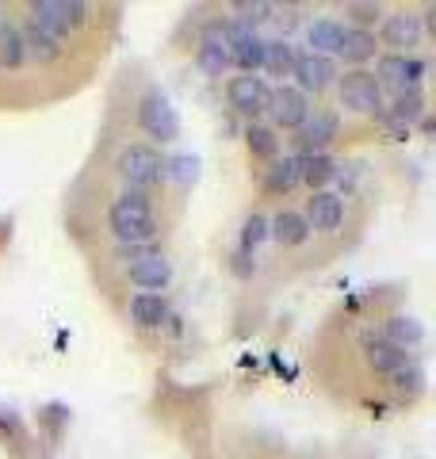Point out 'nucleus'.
Returning <instances> with one entry per match:
<instances>
[{"mask_svg": "<svg viewBox=\"0 0 436 459\" xmlns=\"http://www.w3.org/2000/svg\"><path fill=\"white\" fill-rule=\"evenodd\" d=\"M108 230L119 246H150L157 238V214H153V199L145 192H123L115 204L108 207Z\"/></svg>", "mask_w": 436, "mask_h": 459, "instance_id": "nucleus-1", "label": "nucleus"}, {"mask_svg": "<svg viewBox=\"0 0 436 459\" xmlns=\"http://www.w3.org/2000/svg\"><path fill=\"white\" fill-rule=\"evenodd\" d=\"M115 169H119V177L126 180L130 192H145V195L165 180V157L157 146H150V142H130V146H123L119 157H115Z\"/></svg>", "mask_w": 436, "mask_h": 459, "instance_id": "nucleus-2", "label": "nucleus"}, {"mask_svg": "<svg viewBox=\"0 0 436 459\" xmlns=\"http://www.w3.org/2000/svg\"><path fill=\"white\" fill-rule=\"evenodd\" d=\"M27 12H31L27 20L57 42H65L89 20V4H81V0H35V4H27Z\"/></svg>", "mask_w": 436, "mask_h": 459, "instance_id": "nucleus-3", "label": "nucleus"}, {"mask_svg": "<svg viewBox=\"0 0 436 459\" xmlns=\"http://www.w3.org/2000/svg\"><path fill=\"white\" fill-rule=\"evenodd\" d=\"M138 126L153 142H177L180 138V115L161 89H145L138 100Z\"/></svg>", "mask_w": 436, "mask_h": 459, "instance_id": "nucleus-4", "label": "nucleus"}, {"mask_svg": "<svg viewBox=\"0 0 436 459\" xmlns=\"http://www.w3.org/2000/svg\"><path fill=\"white\" fill-rule=\"evenodd\" d=\"M337 96L341 108L356 115H383V84L375 81L371 69H348L344 77H337Z\"/></svg>", "mask_w": 436, "mask_h": 459, "instance_id": "nucleus-5", "label": "nucleus"}, {"mask_svg": "<svg viewBox=\"0 0 436 459\" xmlns=\"http://www.w3.org/2000/svg\"><path fill=\"white\" fill-rule=\"evenodd\" d=\"M226 100L238 115L257 123L260 115H268V108H272V84L260 74H238L226 81Z\"/></svg>", "mask_w": 436, "mask_h": 459, "instance_id": "nucleus-6", "label": "nucleus"}, {"mask_svg": "<svg viewBox=\"0 0 436 459\" xmlns=\"http://www.w3.org/2000/svg\"><path fill=\"white\" fill-rule=\"evenodd\" d=\"M425 74H429V65L421 62L417 54H383L379 65H375V81H379L383 89H395V92L421 89Z\"/></svg>", "mask_w": 436, "mask_h": 459, "instance_id": "nucleus-7", "label": "nucleus"}, {"mask_svg": "<svg viewBox=\"0 0 436 459\" xmlns=\"http://www.w3.org/2000/svg\"><path fill=\"white\" fill-rule=\"evenodd\" d=\"M421 39H425V23H421L417 12L398 8V12H390V16L383 20L379 42L390 47V54H414L421 47Z\"/></svg>", "mask_w": 436, "mask_h": 459, "instance_id": "nucleus-8", "label": "nucleus"}, {"mask_svg": "<svg viewBox=\"0 0 436 459\" xmlns=\"http://www.w3.org/2000/svg\"><path fill=\"white\" fill-rule=\"evenodd\" d=\"M291 77H295V89L302 96H318V92H326L329 84H337V62L333 57H322V54H310V50H302L295 54V69H291Z\"/></svg>", "mask_w": 436, "mask_h": 459, "instance_id": "nucleus-9", "label": "nucleus"}, {"mask_svg": "<svg viewBox=\"0 0 436 459\" xmlns=\"http://www.w3.org/2000/svg\"><path fill=\"white\" fill-rule=\"evenodd\" d=\"M341 134V115L333 108H310L307 123L295 131V146L302 153H326V146Z\"/></svg>", "mask_w": 436, "mask_h": 459, "instance_id": "nucleus-10", "label": "nucleus"}, {"mask_svg": "<svg viewBox=\"0 0 436 459\" xmlns=\"http://www.w3.org/2000/svg\"><path fill=\"white\" fill-rule=\"evenodd\" d=\"M226 47H230V65H238L241 74H260V62H265V39H260L257 31L226 20Z\"/></svg>", "mask_w": 436, "mask_h": 459, "instance_id": "nucleus-11", "label": "nucleus"}, {"mask_svg": "<svg viewBox=\"0 0 436 459\" xmlns=\"http://www.w3.org/2000/svg\"><path fill=\"white\" fill-rule=\"evenodd\" d=\"M268 115H272V131H299L310 115V96H302L295 84H280V89H272Z\"/></svg>", "mask_w": 436, "mask_h": 459, "instance_id": "nucleus-12", "label": "nucleus"}, {"mask_svg": "<svg viewBox=\"0 0 436 459\" xmlns=\"http://www.w3.org/2000/svg\"><path fill=\"white\" fill-rule=\"evenodd\" d=\"M196 65L207 77H222L230 69V47H226V20H211L199 35V50H196Z\"/></svg>", "mask_w": 436, "mask_h": 459, "instance_id": "nucleus-13", "label": "nucleus"}, {"mask_svg": "<svg viewBox=\"0 0 436 459\" xmlns=\"http://www.w3.org/2000/svg\"><path fill=\"white\" fill-rule=\"evenodd\" d=\"M302 219H307L310 234L318 230V234H333V230H341L344 222V199L337 192H310L307 199V211H302Z\"/></svg>", "mask_w": 436, "mask_h": 459, "instance_id": "nucleus-14", "label": "nucleus"}, {"mask_svg": "<svg viewBox=\"0 0 436 459\" xmlns=\"http://www.w3.org/2000/svg\"><path fill=\"white\" fill-rule=\"evenodd\" d=\"M126 280L142 287V291H153V295H161L165 287L172 283V261L165 253H153V256H145V261L138 264H130L126 268Z\"/></svg>", "mask_w": 436, "mask_h": 459, "instance_id": "nucleus-15", "label": "nucleus"}, {"mask_svg": "<svg viewBox=\"0 0 436 459\" xmlns=\"http://www.w3.org/2000/svg\"><path fill=\"white\" fill-rule=\"evenodd\" d=\"M363 356H368L371 371H379V376H395V371H402L405 364H414V356L398 349V344H390L387 337H363Z\"/></svg>", "mask_w": 436, "mask_h": 459, "instance_id": "nucleus-16", "label": "nucleus"}, {"mask_svg": "<svg viewBox=\"0 0 436 459\" xmlns=\"http://www.w3.org/2000/svg\"><path fill=\"white\" fill-rule=\"evenodd\" d=\"M268 238L275 241V246H283V249H299V246H307L310 226H307V219H302L299 211H280L275 219H268Z\"/></svg>", "mask_w": 436, "mask_h": 459, "instance_id": "nucleus-17", "label": "nucleus"}, {"mask_svg": "<svg viewBox=\"0 0 436 459\" xmlns=\"http://www.w3.org/2000/svg\"><path fill=\"white\" fill-rule=\"evenodd\" d=\"M375 54H379V39L375 31H360V27H344V39H341V50L337 57H344L353 69H363L368 62H375Z\"/></svg>", "mask_w": 436, "mask_h": 459, "instance_id": "nucleus-18", "label": "nucleus"}, {"mask_svg": "<svg viewBox=\"0 0 436 459\" xmlns=\"http://www.w3.org/2000/svg\"><path fill=\"white\" fill-rule=\"evenodd\" d=\"M341 39H344V23L333 20V16H318V20L307 27V47H310V54L333 57V62H337Z\"/></svg>", "mask_w": 436, "mask_h": 459, "instance_id": "nucleus-19", "label": "nucleus"}, {"mask_svg": "<svg viewBox=\"0 0 436 459\" xmlns=\"http://www.w3.org/2000/svg\"><path fill=\"white\" fill-rule=\"evenodd\" d=\"M130 322L138 329H161L169 322V299L153 291H138L130 299Z\"/></svg>", "mask_w": 436, "mask_h": 459, "instance_id": "nucleus-20", "label": "nucleus"}, {"mask_svg": "<svg viewBox=\"0 0 436 459\" xmlns=\"http://www.w3.org/2000/svg\"><path fill=\"white\" fill-rule=\"evenodd\" d=\"M299 184H302V177H299V153L275 157V161L265 169V192L268 195H287V192H295Z\"/></svg>", "mask_w": 436, "mask_h": 459, "instance_id": "nucleus-21", "label": "nucleus"}, {"mask_svg": "<svg viewBox=\"0 0 436 459\" xmlns=\"http://www.w3.org/2000/svg\"><path fill=\"white\" fill-rule=\"evenodd\" d=\"M299 177L310 192H326V184L337 180V161L329 153H299Z\"/></svg>", "mask_w": 436, "mask_h": 459, "instance_id": "nucleus-22", "label": "nucleus"}, {"mask_svg": "<svg viewBox=\"0 0 436 459\" xmlns=\"http://www.w3.org/2000/svg\"><path fill=\"white\" fill-rule=\"evenodd\" d=\"M387 119L402 126V131H410V123L425 119V92L421 89H410V92H395V100H390V111Z\"/></svg>", "mask_w": 436, "mask_h": 459, "instance_id": "nucleus-23", "label": "nucleus"}, {"mask_svg": "<svg viewBox=\"0 0 436 459\" xmlns=\"http://www.w3.org/2000/svg\"><path fill=\"white\" fill-rule=\"evenodd\" d=\"M295 47H291L287 39H265V62H260V69H265L268 77H291V69H295Z\"/></svg>", "mask_w": 436, "mask_h": 459, "instance_id": "nucleus-24", "label": "nucleus"}, {"mask_svg": "<svg viewBox=\"0 0 436 459\" xmlns=\"http://www.w3.org/2000/svg\"><path fill=\"white\" fill-rule=\"evenodd\" d=\"M20 35H23V47H27V54H35L42 65H50V62H57V57L65 54V47L57 39H50L47 31H39V27L27 20V27H20Z\"/></svg>", "mask_w": 436, "mask_h": 459, "instance_id": "nucleus-25", "label": "nucleus"}, {"mask_svg": "<svg viewBox=\"0 0 436 459\" xmlns=\"http://www.w3.org/2000/svg\"><path fill=\"white\" fill-rule=\"evenodd\" d=\"M245 146H249V153L257 157V161H275L280 157V138H275V131L268 123H249V131H245Z\"/></svg>", "mask_w": 436, "mask_h": 459, "instance_id": "nucleus-26", "label": "nucleus"}, {"mask_svg": "<svg viewBox=\"0 0 436 459\" xmlns=\"http://www.w3.org/2000/svg\"><path fill=\"white\" fill-rule=\"evenodd\" d=\"M387 341L410 352V344L425 341V325H421L414 314H395V318H387Z\"/></svg>", "mask_w": 436, "mask_h": 459, "instance_id": "nucleus-27", "label": "nucleus"}, {"mask_svg": "<svg viewBox=\"0 0 436 459\" xmlns=\"http://www.w3.org/2000/svg\"><path fill=\"white\" fill-rule=\"evenodd\" d=\"M27 62V47L16 23H0V69H20Z\"/></svg>", "mask_w": 436, "mask_h": 459, "instance_id": "nucleus-28", "label": "nucleus"}, {"mask_svg": "<svg viewBox=\"0 0 436 459\" xmlns=\"http://www.w3.org/2000/svg\"><path fill=\"white\" fill-rule=\"evenodd\" d=\"M199 177V161L192 153H177V157H165V180L180 184V188H192Z\"/></svg>", "mask_w": 436, "mask_h": 459, "instance_id": "nucleus-29", "label": "nucleus"}, {"mask_svg": "<svg viewBox=\"0 0 436 459\" xmlns=\"http://www.w3.org/2000/svg\"><path fill=\"white\" fill-rule=\"evenodd\" d=\"M265 238H268V219L253 211L249 219H245V226H241V249H238V253H241V256H253Z\"/></svg>", "mask_w": 436, "mask_h": 459, "instance_id": "nucleus-30", "label": "nucleus"}, {"mask_svg": "<svg viewBox=\"0 0 436 459\" xmlns=\"http://www.w3.org/2000/svg\"><path fill=\"white\" fill-rule=\"evenodd\" d=\"M234 12H238V20L234 23H241V27H249V31H257L260 23H268L272 20V12H275V4H265V0H253V4H234Z\"/></svg>", "mask_w": 436, "mask_h": 459, "instance_id": "nucleus-31", "label": "nucleus"}, {"mask_svg": "<svg viewBox=\"0 0 436 459\" xmlns=\"http://www.w3.org/2000/svg\"><path fill=\"white\" fill-rule=\"evenodd\" d=\"M344 16L353 20L360 31H371V23H379L383 8H379V4H371V0H353V4H344Z\"/></svg>", "mask_w": 436, "mask_h": 459, "instance_id": "nucleus-32", "label": "nucleus"}, {"mask_svg": "<svg viewBox=\"0 0 436 459\" xmlns=\"http://www.w3.org/2000/svg\"><path fill=\"white\" fill-rule=\"evenodd\" d=\"M421 383H425V371H421L417 364H405L402 371H395V376H390V386H395V391H410V394H417L421 391Z\"/></svg>", "mask_w": 436, "mask_h": 459, "instance_id": "nucleus-33", "label": "nucleus"}, {"mask_svg": "<svg viewBox=\"0 0 436 459\" xmlns=\"http://www.w3.org/2000/svg\"><path fill=\"white\" fill-rule=\"evenodd\" d=\"M153 253H161L150 241V246H115V261H126V268L130 264H138V261H145V256H153Z\"/></svg>", "mask_w": 436, "mask_h": 459, "instance_id": "nucleus-34", "label": "nucleus"}, {"mask_svg": "<svg viewBox=\"0 0 436 459\" xmlns=\"http://www.w3.org/2000/svg\"><path fill=\"white\" fill-rule=\"evenodd\" d=\"M0 23H4V20H0Z\"/></svg>", "mask_w": 436, "mask_h": 459, "instance_id": "nucleus-35", "label": "nucleus"}]
</instances>
